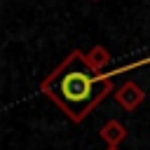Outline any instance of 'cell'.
<instances>
[{
  "label": "cell",
  "instance_id": "6da1fadb",
  "mask_svg": "<svg viewBox=\"0 0 150 150\" xmlns=\"http://www.w3.org/2000/svg\"><path fill=\"white\" fill-rule=\"evenodd\" d=\"M75 61L68 54V59L40 84L42 94H47V98L52 103H56L68 120L73 122H84V117L112 91V75L127 70L120 68L115 73H94L87 61L82 63V68H73Z\"/></svg>",
  "mask_w": 150,
  "mask_h": 150
},
{
  "label": "cell",
  "instance_id": "7a4b0ae2",
  "mask_svg": "<svg viewBox=\"0 0 150 150\" xmlns=\"http://www.w3.org/2000/svg\"><path fill=\"white\" fill-rule=\"evenodd\" d=\"M115 101L124 108V110H136L143 101H145V91L134 82V80H127L124 84H120L117 89H115Z\"/></svg>",
  "mask_w": 150,
  "mask_h": 150
},
{
  "label": "cell",
  "instance_id": "3957f363",
  "mask_svg": "<svg viewBox=\"0 0 150 150\" xmlns=\"http://www.w3.org/2000/svg\"><path fill=\"white\" fill-rule=\"evenodd\" d=\"M101 138L108 143V148H117L124 138H127V127L122 124V122H117V120H108L103 127H101Z\"/></svg>",
  "mask_w": 150,
  "mask_h": 150
},
{
  "label": "cell",
  "instance_id": "277c9868",
  "mask_svg": "<svg viewBox=\"0 0 150 150\" xmlns=\"http://www.w3.org/2000/svg\"><path fill=\"white\" fill-rule=\"evenodd\" d=\"M84 61H87V66H89L94 73H103V68L110 63V52H108L103 45H94V47L84 54Z\"/></svg>",
  "mask_w": 150,
  "mask_h": 150
},
{
  "label": "cell",
  "instance_id": "5b68a950",
  "mask_svg": "<svg viewBox=\"0 0 150 150\" xmlns=\"http://www.w3.org/2000/svg\"><path fill=\"white\" fill-rule=\"evenodd\" d=\"M108 150H120V148H108Z\"/></svg>",
  "mask_w": 150,
  "mask_h": 150
},
{
  "label": "cell",
  "instance_id": "8992f818",
  "mask_svg": "<svg viewBox=\"0 0 150 150\" xmlns=\"http://www.w3.org/2000/svg\"><path fill=\"white\" fill-rule=\"evenodd\" d=\"M94 2H96V0H94Z\"/></svg>",
  "mask_w": 150,
  "mask_h": 150
}]
</instances>
